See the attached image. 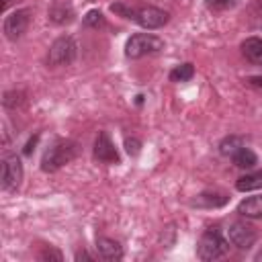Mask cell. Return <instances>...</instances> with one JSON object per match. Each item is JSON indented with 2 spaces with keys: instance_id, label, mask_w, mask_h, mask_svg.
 Here are the masks:
<instances>
[{
  "instance_id": "cell-13",
  "label": "cell",
  "mask_w": 262,
  "mask_h": 262,
  "mask_svg": "<svg viewBox=\"0 0 262 262\" xmlns=\"http://www.w3.org/2000/svg\"><path fill=\"white\" fill-rule=\"evenodd\" d=\"M242 51H244L248 61H252L256 66H262V39L260 37H248L242 43Z\"/></svg>"
},
{
  "instance_id": "cell-4",
  "label": "cell",
  "mask_w": 262,
  "mask_h": 262,
  "mask_svg": "<svg viewBox=\"0 0 262 262\" xmlns=\"http://www.w3.org/2000/svg\"><path fill=\"white\" fill-rule=\"evenodd\" d=\"M164 49V41L151 33H137V35H131L125 43V55L129 59H139V57H145V55H151V53H158Z\"/></svg>"
},
{
  "instance_id": "cell-14",
  "label": "cell",
  "mask_w": 262,
  "mask_h": 262,
  "mask_svg": "<svg viewBox=\"0 0 262 262\" xmlns=\"http://www.w3.org/2000/svg\"><path fill=\"white\" fill-rule=\"evenodd\" d=\"M235 188H237L239 192H250V190L262 188V170L248 172V174L239 176V178L235 180Z\"/></svg>"
},
{
  "instance_id": "cell-16",
  "label": "cell",
  "mask_w": 262,
  "mask_h": 262,
  "mask_svg": "<svg viewBox=\"0 0 262 262\" xmlns=\"http://www.w3.org/2000/svg\"><path fill=\"white\" fill-rule=\"evenodd\" d=\"M49 18L57 25H63V23H70L74 18V10L70 4H55L51 10H49Z\"/></svg>"
},
{
  "instance_id": "cell-21",
  "label": "cell",
  "mask_w": 262,
  "mask_h": 262,
  "mask_svg": "<svg viewBox=\"0 0 262 262\" xmlns=\"http://www.w3.org/2000/svg\"><path fill=\"white\" fill-rule=\"evenodd\" d=\"M2 102H4V106H6V108H14L16 104H20V102H23V100H20V92H6Z\"/></svg>"
},
{
  "instance_id": "cell-17",
  "label": "cell",
  "mask_w": 262,
  "mask_h": 262,
  "mask_svg": "<svg viewBox=\"0 0 262 262\" xmlns=\"http://www.w3.org/2000/svg\"><path fill=\"white\" fill-rule=\"evenodd\" d=\"M239 147H244V139L237 137V135H229V137L221 139V143H219V154L225 156V158H231Z\"/></svg>"
},
{
  "instance_id": "cell-18",
  "label": "cell",
  "mask_w": 262,
  "mask_h": 262,
  "mask_svg": "<svg viewBox=\"0 0 262 262\" xmlns=\"http://www.w3.org/2000/svg\"><path fill=\"white\" fill-rule=\"evenodd\" d=\"M194 76V66L192 63H180L170 72V82H188Z\"/></svg>"
},
{
  "instance_id": "cell-11",
  "label": "cell",
  "mask_w": 262,
  "mask_h": 262,
  "mask_svg": "<svg viewBox=\"0 0 262 262\" xmlns=\"http://www.w3.org/2000/svg\"><path fill=\"white\" fill-rule=\"evenodd\" d=\"M96 250H98V256L106 262H117L123 258V248L117 239H111V237H98L96 239Z\"/></svg>"
},
{
  "instance_id": "cell-22",
  "label": "cell",
  "mask_w": 262,
  "mask_h": 262,
  "mask_svg": "<svg viewBox=\"0 0 262 262\" xmlns=\"http://www.w3.org/2000/svg\"><path fill=\"white\" fill-rule=\"evenodd\" d=\"M125 149H127L129 156H137L139 149H141V141L135 139V137H127V139H125Z\"/></svg>"
},
{
  "instance_id": "cell-8",
  "label": "cell",
  "mask_w": 262,
  "mask_h": 262,
  "mask_svg": "<svg viewBox=\"0 0 262 262\" xmlns=\"http://www.w3.org/2000/svg\"><path fill=\"white\" fill-rule=\"evenodd\" d=\"M23 180V164L18 156H4L2 160V188L16 190Z\"/></svg>"
},
{
  "instance_id": "cell-7",
  "label": "cell",
  "mask_w": 262,
  "mask_h": 262,
  "mask_svg": "<svg viewBox=\"0 0 262 262\" xmlns=\"http://www.w3.org/2000/svg\"><path fill=\"white\" fill-rule=\"evenodd\" d=\"M31 23V10L29 8H20V10H14L10 12L6 18H4V25H2V31H4V37L8 41H16L25 35L27 27Z\"/></svg>"
},
{
  "instance_id": "cell-6",
  "label": "cell",
  "mask_w": 262,
  "mask_h": 262,
  "mask_svg": "<svg viewBox=\"0 0 262 262\" xmlns=\"http://www.w3.org/2000/svg\"><path fill=\"white\" fill-rule=\"evenodd\" d=\"M227 237L235 248L250 250L258 239V231H256L254 225H250L246 221H233L229 225V229H227Z\"/></svg>"
},
{
  "instance_id": "cell-3",
  "label": "cell",
  "mask_w": 262,
  "mask_h": 262,
  "mask_svg": "<svg viewBox=\"0 0 262 262\" xmlns=\"http://www.w3.org/2000/svg\"><path fill=\"white\" fill-rule=\"evenodd\" d=\"M227 252H229V239H225L217 227L207 229L196 246V256L201 260H217L223 258Z\"/></svg>"
},
{
  "instance_id": "cell-27",
  "label": "cell",
  "mask_w": 262,
  "mask_h": 262,
  "mask_svg": "<svg viewBox=\"0 0 262 262\" xmlns=\"http://www.w3.org/2000/svg\"><path fill=\"white\" fill-rule=\"evenodd\" d=\"M8 4H10V0H2V6H0V8H2V12L8 8Z\"/></svg>"
},
{
  "instance_id": "cell-5",
  "label": "cell",
  "mask_w": 262,
  "mask_h": 262,
  "mask_svg": "<svg viewBox=\"0 0 262 262\" xmlns=\"http://www.w3.org/2000/svg\"><path fill=\"white\" fill-rule=\"evenodd\" d=\"M78 55V45L76 41L70 37V35H63V37H57L51 47H49V53H47V63L57 68V66H68L76 59Z\"/></svg>"
},
{
  "instance_id": "cell-24",
  "label": "cell",
  "mask_w": 262,
  "mask_h": 262,
  "mask_svg": "<svg viewBox=\"0 0 262 262\" xmlns=\"http://www.w3.org/2000/svg\"><path fill=\"white\" fill-rule=\"evenodd\" d=\"M37 139H39V135L31 137V139L27 141V145H25V149H23V154H25V156H31V154H33V149H35V145H37Z\"/></svg>"
},
{
  "instance_id": "cell-9",
  "label": "cell",
  "mask_w": 262,
  "mask_h": 262,
  "mask_svg": "<svg viewBox=\"0 0 262 262\" xmlns=\"http://www.w3.org/2000/svg\"><path fill=\"white\" fill-rule=\"evenodd\" d=\"M94 158L102 164H121V158H119V151L115 147V143L111 141L108 133L106 131H100L96 141H94V149H92Z\"/></svg>"
},
{
  "instance_id": "cell-15",
  "label": "cell",
  "mask_w": 262,
  "mask_h": 262,
  "mask_svg": "<svg viewBox=\"0 0 262 262\" xmlns=\"http://www.w3.org/2000/svg\"><path fill=\"white\" fill-rule=\"evenodd\" d=\"M231 160H233V164L237 166V168H242V170H250V168H254L256 164H258V156L250 149V147H239L233 156H231Z\"/></svg>"
},
{
  "instance_id": "cell-26",
  "label": "cell",
  "mask_w": 262,
  "mask_h": 262,
  "mask_svg": "<svg viewBox=\"0 0 262 262\" xmlns=\"http://www.w3.org/2000/svg\"><path fill=\"white\" fill-rule=\"evenodd\" d=\"M82 258H84V260H92V256H90L88 252H84V250H82V252H76V260H82Z\"/></svg>"
},
{
  "instance_id": "cell-10",
  "label": "cell",
  "mask_w": 262,
  "mask_h": 262,
  "mask_svg": "<svg viewBox=\"0 0 262 262\" xmlns=\"http://www.w3.org/2000/svg\"><path fill=\"white\" fill-rule=\"evenodd\" d=\"M229 201L227 192L223 190H203L201 194H196V199H192V207H203V209H217L223 207Z\"/></svg>"
},
{
  "instance_id": "cell-25",
  "label": "cell",
  "mask_w": 262,
  "mask_h": 262,
  "mask_svg": "<svg viewBox=\"0 0 262 262\" xmlns=\"http://www.w3.org/2000/svg\"><path fill=\"white\" fill-rule=\"evenodd\" d=\"M248 82H250L252 86H256V88H262V76H250Z\"/></svg>"
},
{
  "instance_id": "cell-1",
  "label": "cell",
  "mask_w": 262,
  "mask_h": 262,
  "mask_svg": "<svg viewBox=\"0 0 262 262\" xmlns=\"http://www.w3.org/2000/svg\"><path fill=\"white\" fill-rule=\"evenodd\" d=\"M113 12L137 23L139 27L143 29H160L164 27L168 20H170V14L158 6H139V8H133V6H127L123 2H117L111 6Z\"/></svg>"
},
{
  "instance_id": "cell-2",
  "label": "cell",
  "mask_w": 262,
  "mask_h": 262,
  "mask_svg": "<svg viewBox=\"0 0 262 262\" xmlns=\"http://www.w3.org/2000/svg\"><path fill=\"white\" fill-rule=\"evenodd\" d=\"M80 151V145L72 139H55L41 158V170L43 172H55L68 162H72Z\"/></svg>"
},
{
  "instance_id": "cell-20",
  "label": "cell",
  "mask_w": 262,
  "mask_h": 262,
  "mask_svg": "<svg viewBox=\"0 0 262 262\" xmlns=\"http://www.w3.org/2000/svg\"><path fill=\"white\" fill-rule=\"evenodd\" d=\"M84 27H92V29H100L104 27V16L100 10H88L84 16Z\"/></svg>"
},
{
  "instance_id": "cell-23",
  "label": "cell",
  "mask_w": 262,
  "mask_h": 262,
  "mask_svg": "<svg viewBox=\"0 0 262 262\" xmlns=\"http://www.w3.org/2000/svg\"><path fill=\"white\" fill-rule=\"evenodd\" d=\"M39 258H41V260H51V258H53V260H61L63 256H61V252H57V250H53V248H45V250L39 254Z\"/></svg>"
},
{
  "instance_id": "cell-12",
  "label": "cell",
  "mask_w": 262,
  "mask_h": 262,
  "mask_svg": "<svg viewBox=\"0 0 262 262\" xmlns=\"http://www.w3.org/2000/svg\"><path fill=\"white\" fill-rule=\"evenodd\" d=\"M237 213L248 219H262V194L248 196L237 205Z\"/></svg>"
},
{
  "instance_id": "cell-19",
  "label": "cell",
  "mask_w": 262,
  "mask_h": 262,
  "mask_svg": "<svg viewBox=\"0 0 262 262\" xmlns=\"http://www.w3.org/2000/svg\"><path fill=\"white\" fill-rule=\"evenodd\" d=\"M237 2L239 0H205V6L211 12H225L233 6H237Z\"/></svg>"
}]
</instances>
